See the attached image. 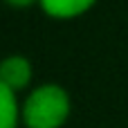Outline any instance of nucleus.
Wrapping results in <instances>:
<instances>
[{"label":"nucleus","instance_id":"nucleus-5","mask_svg":"<svg viewBox=\"0 0 128 128\" xmlns=\"http://www.w3.org/2000/svg\"><path fill=\"white\" fill-rule=\"evenodd\" d=\"M4 2H7L11 9H20V11H22V9H32L34 4H38V0H4Z\"/></svg>","mask_w":128,"mask_h":128},{"label":"nucleus","instance_id":"nucleus-3","mask_svg":"<svg viewBox=\"0 0 128 128\" xmlns=\"http://www.w3.org/2000/svg\"><path fill=\"white\" fill-rule=\"evenodd\" d=\"M99 0H38L40 11L52 20H74L86 16Z\"/></svg>","mask_w":128,"mask_h":128},{"label":"nucleus","instance_id":"nucleus-2","mask_svg":"<svg viewBox=\"0 0 128 128\" xmlns=\"http://www.w3.org/2000/svg\"><path fill=\"white\" fill-rule=\"evenodd\" d=\"M34 65L22 54H9L0 63V86L11 88L14 92H22L32 86Z\"/></svg>","mask_w":128,"mask_h":128},{"label":"nucleus","instance_id":"nucleus-1","mask_svg":"<svg viewBox=\"0 0 128 128\" xmlns=\"http://www.w3.org/2000/svg\"><path fill=\"white\" fill-rule=\"evenodd\" d=\"M72 115V97L58 83L29 88L22 99V128H63Z\"/></svg>","mask_w":128,"mask_h":128},{"label":"nucleus","instance_id":"nucleus-4","mask_svg":"<svg viewBox=\"0 0 128 128\" xmlns=\"http://www.w3.org/2000/svg\"><path fill=\"white\" fill-rule=\"evenodd\" d=\"M22 126V101L18 92L0 86V128H20Z\"/></svg>","mask_w":128,"mask_h":128}]
</instances>
